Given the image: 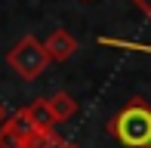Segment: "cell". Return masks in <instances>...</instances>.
<instances>
[{"label": "cell", "instance_id": "cell-1", "mask_svg": "<svg viewBox=\"0 0 151 148\" xmlns=\"http://www.w3.org/2000/svg\"><path fill=\"white\" fill-rule=\"evenodd\" d=\"M108 133L123 148H151V105L145 99H129L108 120Z\"/></svg>", "mask_w": 151, "mask_h": 148}, {"label": "cell", "instance_id": "cell-2", "mask_svg": "<svg viewBox=\"0 0 151 148\" xmlns=\"http://www.w3.org/2000/svg\"><path fill=\"white\" fill-rule=\"evenodd\" d=\"M50 52H46V46L40 43L37 37H22L12 43V50L6 52V65H9V71H16L22 80H37L40 74L46 71V65H50Z\"/></svg>", "mask_w": 151, "mask_h": 148}, {"label": "cell", "instance_id": "cell-3", "mask_svg": "<svg viewBox=\"0 0 151 148\" xmlns=\"http://www.w3.org/2000/svg\"><path fill=\"white\" fill-rule=\"evenodd\" d=\"M43 46H46V52H50L52 62H68V59L77 52V40H74V34L65 31V28L50 31V37L43 40Z\"/></svg>", "mask_w": 151, "mask_h": 148}, {"label": "cell", "instance_id": "cell-4", "mask_svg": "<svg viewBox=\"0 0 151 148\" xmlns=\"http://www.w3.org/2000/svg\"><path fill=\"white\" fill-rule=\"evenodd\" d=\"M46 102H50V108H52V114H56V120H59V124L71 120L74 114H77V108H80V105H77V99H74L71 93H65V90H62V93H52Z\"/></svg>", "mask_w": 151, "mask_h": 148}, {"label": "cell", "instance_id": "cell-5", "mask_svg": "<svg viewBox=\"0 0 151 148\" xmlns=\"http://www.w3.org/2000/svg\"><path fill=\"white\" fill-rule=\"evenodd\" d=\"M28 114H31L34 124H37V130H56V124H59L46 99H34V102L28 105Z\"/></svg>", "mask_w": 151, "mask_h": 148}, {"label": "cell", "instance_id": "cell-6", "mask_svg": "<svg viewBox=\"0 0 151 148\" xmlns=\"http://www.w3.org/2000/svg\"><path fill=\"white\" fill-rule=\"evenodd\" d=\"M6 124H9L12 130H16L19 136L25 139V142H28V139L34 136V133H40V130H37V124H34V120H31V114H28V108H19L16 114H9V120H6Z\"/></svg>", "mask_w": 151, "mask_h": 148}, {"label": "cell", "instance_id": "cell-7", "mask_svg": "<svg viewBox=\"0 0 151 148\" xmlns=\"http://www.w3.org/2000/svg\"><path fill=\"white\" fill-rule=\"evenodd\" d=\"M62 145H65V139H62L56 130H40V133H34L28 142H25V148H62Z\"/></svg>", "mask_w": 151, "mask_h": 148}, {"label": "cell", "instance_id": "cell-8", "mask_svg": "<svg viewBox=\"0 0 151 148\" xmlns=\"http://www.w3.org/2000/svg\"><path fill=\"white\" fill-rule=\"evenodd\" d=\"M102 46H114V50H133V52H145L151 56V43H136V40H120V37H99Z\"/></svg>", "mask_w": 151, "mask_h": 148}, {"label": "cell", "instance_id": "cell-9", "mask_svg": "<svg viewBox=\"0 0 151 148\" xmlns=\"http://www.w3.org/2000/svg\"><path fill=\"white\" fill-rule=\"evenodd\" d=\"M0 148H25V139L19 136L9 124H3L0 126Z\"/></svg>", "mask_w": 151, "mask_h": 148}, {"label": "cell", "instance_id": "cell-10", "mask_svg": "<svg viewBox=\"0 0 151 148\" xmlns=\"http://www.w3.org/2000/svg\"><path fill=\"white\" fill-rule=\"evenodd\" d=\"M133 6H136L145 19H151V0H133Z\"/></svg>", "mask_w": 151, "mask_h": 148}, {"label": "cell", "instance_id": "cell-11", "mask_svg": "<svg viewBox=\"0 0 151 148\" xmlns=\"http://www.w3.org/2000/svg\"><path fill=\"white\" fill-rule=\"evenodd\" d=\"M6 120H9V111H6V105H3V102H0V126H3V124H6Z\"/></svg>", "mask_w": 151, "mask_h": 148}, {"label": "cell", "instance_id": "cell-12", "mask_svg": "<svg viewBox=\"0 0 151 148\" xmlns=\"http://www.w3.org/2000/svg\"><path fill=\"white\" fill-rule=\"evenodd\" d=\"M62 148H80L77 142H65V145H62Z\"/></svg>", "mask_w": 151, "mask_h": 148}]
</instances>
